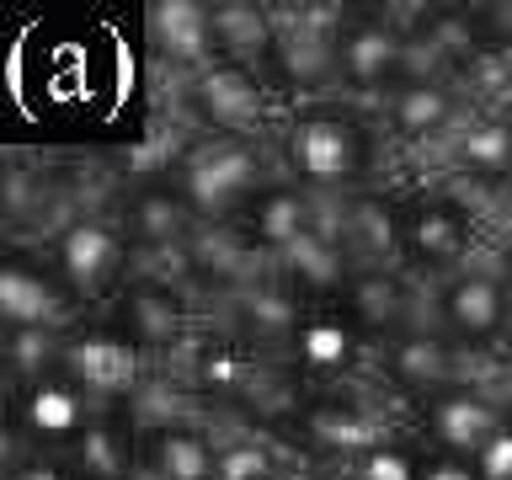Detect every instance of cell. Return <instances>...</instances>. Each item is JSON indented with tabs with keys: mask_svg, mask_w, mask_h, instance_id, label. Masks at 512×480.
<instances>
[{
	"mask_svg": "<svg viewBox=\"0 0 512 480\" xmlns=\"http://www.w3.org/2000/svg\"><path fill=\"white\" fill-rule=\"evenodd\" d=\"M283 166L315 198H347L363 192L374 171V139L352 112H294L283 128Z\"/></svg>",
	"mask_w": 512,
	"mask_h": 480,
	"instance_id": "1",
	"label": "cell"
},
{
	"mask_svg": "<svg viewBox=\"0 0 512 480\" xmlns=\"http://www.w3.org/2000/svg\"><path fill=\"white\" fill-rule=\"evenodd\" d=\"M187 208L198 214V224H224L262 198L272 187L267 182V160L256 139H235V134H214L198 150H187L182 171H176Z\"/></svg>",
	"mask_w": 512,
	"mask_h": 480,
	"instance_id": "2",
	"label": "cell"
},
{
	"mask_svg": "<svg viewBox=\"0 0 512 480\" xmlns=\"http://www.w3.org/2000/svg\"><path fill=\"white\" fill-rule=\"evenodd\" d=\"M416 75L411 59V27L390 22L384 11L352 16L336 27V54H331V80L352 96H390L400 80Z\"/></svg>",
	"mask_w": 512,
	"mask_h": 480,
	"instance_id": "3",
	"label": "cell"
},
{
	"mask_svg": "<svg viewBox=\"0 0 512 480\" xmlns=\"http://www.w3.org/2000/svg\"><path fill=\"white\" fill-rule=\"evenodd\" d=\"M128 256H134V246H128L123 224H112L102 214H75L59 224L54 235V272L64 278V288H70L75 299H102V294H118V288L128 283Z\"/></svg>",
	"mask_w": 512,
	"mask_h": 480,
	"instance_id": "4",
	"label": "cell"
},
{
	"mask_svg": "<svg viewBox=\"0 0 512 480\" xmlns=\"http://www.w3.org/2000/svg\"><path fill=\"white\" fill-rule=\"evenodd\" d=\"M512 326V283L507 272L491 267H464L454 278H443L438 294V331L454 342L459 352H480L496 347Z\"/></svg>",
	"mask_w": 512,
	"mask_h": 480,
	"instance_id": "5",
	"label": "cell"
},
{
	"mask_svg": "<svg viewBox=\"0 0 512 480\" xmlns=\"http://www.w3.org/2000/svg\"><path fill=\"white\" fill-rule=\"evenodd\" d=\"M59 374L96 406H123L144 384V352L123 331H64Z\"/></svg>",
	"mask_w": 512,
	"mask_h": 480,
	"instance_id": "6",
	"label": "cell"
},
{
	"mask_svg": "<svg viewBox=\"0 0 512 480\" xmlns=\"http://www.w3.org/2000/svg\"><path fill=\"white\" fill-rule=\"evenodd\" d=\"M475 214L454 192H422L406 203V262L432 278H454L470 267Z\"/></svg>",
	"mask_w": 512,
	"mask_h": 480,
	"instance_id": "7",
	"label": "cell"
},
{
	"mask_svg": "<svg viewBox=\"0 0 512 480\" xmlns=\"http://www.w3.org/2000/svg\"><path fill=\"white\" fill-rule=\"evenodd\" d=\"M187 102L198 107V118L214 123L219 134L246 139L251 128L267 123L272 96H267V80L256 75L251 64H240V59H214L208 70L187 75Z\"/></svg>",
	"mask_w": 512,
	"mask_h": 480,
	"instance_id": "8",
	"label": "cell"
},
{
	"mask_svg": "<svg viewBox=\"0 0 512 480\" xmlns=\"http://www.w3.org/2000/svg\"><path fill=\"white\" fill-rule=\"evenodd\" d=\"M331 224L342 235L352 267H395L406 262V203H390L379 192H347L331 208Z\"/></svg>",
	"mask_w": 512,
	"mask_h": 480,
	"instance_id": "9",
	"label": "cell"
},
{
	"mask_svg": "<svg viewBox=\"0 0 512 480\" xmlns=\"http://www.w3.org/2000/svg\"><path fill=\"white\" fill-rule=\"evenodd\" d=\"M70 299L75 294L64 288V278L38 256L16 251L0 262V326L6 331H59Z\"/></svg>",
	"mask_w": 512,
	"mask_h": 480,
	"instance_id": "10",
	"label": "cell"
},
{
	"mask_svg": "<svg viewBox=\"0 0 512 480\" xmlns=\"http://www.w3.org/2000/svg\"><path fill=\"white\" fill-rule=\"evenodd\" d=\"M502 406L486 395V390H475V384H443L438 395H427L422 400V427H427V443L432 448H443V454H464V459H475L480 454V443L491 438L496 427H502Z\"/></svg>",
	"mask_w": 512,
	"mask_h": 480,
	"instance_id": "11",
	"label": "cell"
},
{
	"mask_svg": "<svg viewBox=\"0 0 512 480\" xmlns=\"http://www.w3.org/2000/svg\"><path fill=\"white\" fill-rule=\"evenodd\" d=\"M363 347H368V331L342 310V304H315V310H304L294 342H288L294 363L310 379H347L352 368H358Z\"/></svg>",
	"mask_w": 512,
	"mask_h": 480,
	"instance_id": "12",
	"label": "cell"
},
{
	"mask_svg": "<svg viewBox=\"0 0 512 480\" xmlns=\"http://www.w3.org/2000/svg\"><path fill=\"white\" fill-rule=\"evenodd\" d=\"M118 315L123 336L139 352H176L187 342V299L182 288L155 283V278H128L118 288Z\"/></svg>",
	"mask_w": 512,
	"mask_h": 480,
	"instance_id": "13",
	"label": "cell"
},
{
	"mask_svg": "<svg viewBox=\"0 0 512 480\" xmlns=\"http://www.w3.org/2000/svg\"><path fill=\"white\" fill-rule=\"evenodd\" d=\"M102 411L96 400H86L64 374H48L38 384H27L22 400H16V422L32 443H48L59 454H70V443L91 427V416Z\"/></svg>",
	"mask_w": 512,
	"mask_h": 480,
	"instance_id": "14",
	"label": "cell"
},
{
	"mask_svg": "<svg viewBox=\"0 0 512 480\" xmlns=\"http://www.w3.org/2000/svg\"><path fill=\"white\" fill-rule=\"evenodd\" d=\"M192 224H198V214L187 208L176 182H150L123 203V235H128V246L144 251V256L187 251L192 246Z\"/></svg>",
	"mask_w": 512,
	"mask_h": 480,
	"instance_id": "15",
	"label": "cell"
},
{
	"mask_svg": "<svg viewBox=\"0 0 512 480\" xmlns=\"http://www.w3.org/2000/svg\"><path fill=\"white\" fill-rule=\"evenodd\" d=\"M320 224H326V198H315V192L299 187V182H272L262 198L246 208L251 246H262L272 262H278L288 246H299L310 230H320Z\"/></svg>",
	"mask_w": 512,
	"mask_h": 480,
	"instance_id": "16",
	"label": "cell"
},
{
	"mask_svg": "<svg viewBox=\"0 0 512 480\" xmlns=\"http://www.w3.org/2000/svg\"><path fill=\"white\" fill-rule=\"evenodd\" d=\"M454 358H459V347L448 342V336L432 326H400L395 336H384V374H390L395 390H406V395H438L443 384H454Z\"/></svg>",
	"mask_w": 512,
	"mask_h": 480,
	"instance_id": "17",
	"label": "cell"
},
{
	"mask_svg": "<svg viewBox=\"0 0 512 480\" xmlns=\"http://www.w3.org/2000/svg\"><path fill=\"white\" fill-rule=\"evenodd\" d=\"M384 123L406 144H432L459 123V91L443 75H411L384 96Z\"/></svg>",
	"mask_w": 512,
	"mask_h": 480,
	"instance_id": "18",
	"label": "cell"
},
{
	"mask_svg": "<svg viewBox=\"0 0 512 480\" xmlns=\"http://www.w3.org/2000/svg\"><path fill=\"white\" fill-rule=\"evenodd\" d=\"M150 32H155L160 54L187 75H198L214 59H224L214 6H203V0H160V6H150Z\"/></svg>",
	"mask_w": 512,
	"mask_h": 480,
	"instance_id": "19",
	"label": "cell"
},
{
	"mask_svg": "<svg viewBox=\"0 0 512 480\" xmlns=\"http://www.w3.org/2000/svg\"><path fill=\"white\" fill-rule=\"evenodd\" d=\"M64 459H70L75 480H128L144 464V438L118 416V406H102Z\"/></svg>",
	"mask_w": 512,
	"mask_h": 480,
	"instance_id": "20",
	"label": "cell"
},
{
	"mask_svg": "<svg viewBox=\"0 0 512 480\" xmlns=\"http://www.w3.org/2000/svg\"><path fill=\"white\" fill-rule=\"evenodd\" d=\"M278 272L283 283L294 288V294H310V299H342V288L352 278V256L342 246V235H336V224L326 214L320 230H310L299 240V246H288L278 256Z\"/></svg>",
	"mask_w": 512,
	"mask_h": 480,
	"instance_id": "21",
	"label": "cell"
},
{
	"mask_svg": "<svg viewBox=\"0 0 512 480\" xmlns=\"http://www.w3.org/2000/svg\"><path fill=\"white\" fill-rule=\"evenodd\" d=\"M304 432H310L315 448H331V454H342L358 464L368 448H379L390 432H384V422L368 406H358V400H315L310 411H304Z\"/></svg>",
	"mask_w": 512,
	"mask_h": 480,
	"instance_id": "22",
	"label": "cell"
},
{
	"mask_svg": "<svg viewBox=\"0 0 512 480\" xmlns=\"http://www.w3.org/2000/svg\"><path fill=\"white\" fill-rule=\"evenodd\" d=\"M144 464L160 480H214L219 438H208L203 427H187V422H160L144 438Z\"/></svg>",
	"mask_w": 512,
	"mask_h": 480,
	"instance_id": "23",
	"label": "cell"
},
{
	"mask_svg": "<svg viewBox=\"0 0 512 480\" xmlns=\"http://www.w3.org/2000/svg\"><path fill=\"white\" fill-rule=\"evenodd\" d=\"M256 379H262L256 352L230 342V336L203 342L198 352H192V390H198L203 400H246L256 390Z\"/></svg>",
	"mask_w": 512,
	"mask_h": 480,
	"instance_id": "24",
	"label": "cell"
},
{
	"mask_svg": "<svg viewBox=\"0 0 512 480\" xmlns=\"http://www.w3.org/2000/svg\"><path fill=\"white\" fill-rule=\"evenodd\" d=\"M342 310L358 320L363 331H400L406 320V283L395 278V267H352L342 288Z\"/></svg>",
	"mask_w": 512,
	"mask_h": 480,
	"instance_id": "25",
	"label": "cell"
},
{
	"mask_svg": "<svg viewBox=\"0 0 512 480\" xmlns=\"http://www.w3.org/2000/svg\"><path fill=\"white\" fill-rule=\"evenodd\" d=\"M454 166L480 182H512V123L507 118H470L454 134Z\"/></svg>",
	"mask_w": 512,
	"mask_h": 480,
	"instance_id": "26",
	"label": "cell"
},
{
	"mask_svg": "<svg viewBox=\"0 0 512 480\" xmlns=\"http://www.w3.org/2000/svg\"><path fill=\"white\" fill-rule=\"evenodd\" d=\"M240 326H246V336H256V342H294L299 331V294L288 283H262V288H246L240 294Z\"/></svg>",
	"mask_w": 512,
	"mask_h": 480,
	"instance_id": "27",
	"label": "cell"
},
{
	"mask_svg": "<svg viewBox=\"0 0 512 480\" xmlns=\"http://www.w3.org/2000/svg\"><path fill=\"white\" fill-rule=\"evenodd\" d=\"M214 480H283V459L262 432H230V438H219Z\"/></svg>",
	"mask_w": 512,
	"mask_h": 480,
	"instance_id": "28",
	"label": "cell"
},
{
	"mask_svg": "<svg viewBox=\"0 0 512 480\" xmlns=\"http://www.w3.org/2000/svg\"><path fill=\"white\" fill-rule=\"evenodd\" d=\"M59 358H64V331H6V363L22 390L59 374Z\"/></svg>",
	"mask_w": 512,
	"mask_h": 480,
	"instance_id": "29",
	"label": "cell"
},
{
	"mask_svg": "<svg viewBox=\"0 0 512 480\" xmlns=\"http://www.w3.org/2000/svg\"><path fill=\"white\" fill-rule=\"evenodd\" d=\"M352 480H422V448L384 438L379 448H368V454L352 464Z\"/></svg>",
	"mask_w": 512,
	"mask_h": 480,
	"instance_id": "30",
	"label": "cell"
},
{
	"mask_svg": "<svg viewBox=\"0 0 512 480\" xmlns=\"http://www.w3.org/2000/svg\"><path fill=\"white\" fill-rule=\"evenodd\" d=\"M475 475H480V480H512V411L502 416V427H496L491 438L480 443Z\"/></svg>",
	"mask_w": 512,
	"mask_h": 480,
	"instance_id": "31",
	"label": "cell"
},
{
	"mask_svg": "<svg viewBox=\"0 0 512 480\" xmlns=\"http://www.w3.org/2000/svg\"><path fill=\"white\" fill-rule=\"evenodd\" d=\"M6 480H75L70 459L54 454V448H32V454H16Z\"/></svg>",
	"mask_w": 512,
	"mask_h": 480,
	"instance_id": "32",
	"label": "cell"
},
{
	"mask_svg": "<svg viewBox=\"0 0 512 480\" xmlns=\"http://www.w3.org/2000/svg\"><path fill=\"white\" fill-rule=\"evenodd\" d=\"M422 480H480V475H475V459L443 454V448H422Z\"/></svg>",
	"mask_w": 512,
	"mask_h": 480,
	"instance_id": "33",
	"label": "cell"
},
{
	"mask_svg": "<svg viewBox=\"0 0 512 480\" xmlns=\"http://www.w3.org/2000/svg\"><path fill=\"white\" fill-rule=\"evenodd\" d=\"M128 480H160V475L150 470V464H139V470H134V475H128Z\"/></svg>",
	"mask_w": 512,
	"mask_h": 480,
	"instance_id": "34",
	"label": "cell"
},
{
	"mask_svg": "<svg viewBox=\"0 0 512 480\" xmlns=\"http://www.w3.org/2000/svg\"><path fill=\"white\" fill-rule=\"evenodd\" d=\"M507 283H512V251H507Z\"/></svg>",
	"mask_w": 512,
	"mask_h": 480,
	"instance_id": "35",
	"label": "cell"
}]
</instances>
